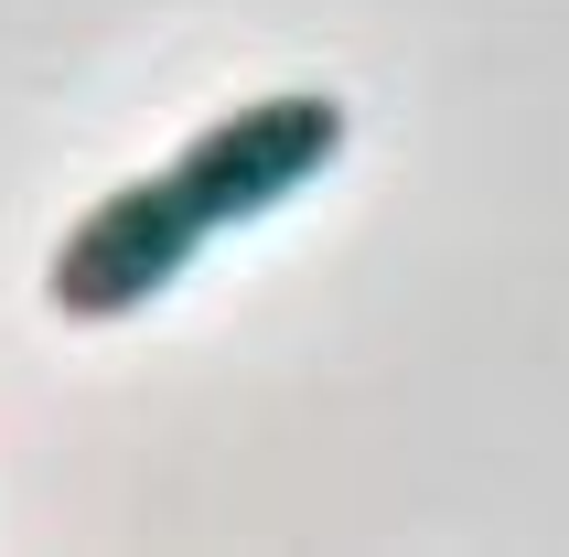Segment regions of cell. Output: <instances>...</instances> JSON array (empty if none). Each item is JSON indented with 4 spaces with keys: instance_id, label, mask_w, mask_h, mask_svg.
I'll return each instance as SVG.
<instances>
[{
    "instance_id": "1",
    "label": "cell",
    "mask_w": 569,
    "mask_h": 557,
    "mask_svg": "<svg viewBox=\"0 0 569 557\" xmlns=\"http://www.w3.org/2000/svg\"><path fill=\"white\" fill-rule=\"evenodd\" d=\"M216 236L226 225L204 215V193L183 183V161H161V172L97 193L87 215L64 225L54 269H43V301H54L64 322H129V311H151Z\"/></svg>"
}]
</instances>
